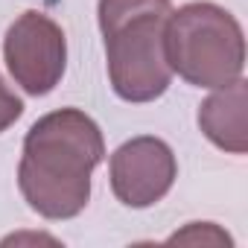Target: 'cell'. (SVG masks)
<instances>
[{"instance_id":"cell-2","label":"cell","mask_w":248,"mask_h":248,"mask_svg":"<svg viewBox=\"0 0 248 248\" xmlns=\"http://www.w3.org/2000/svg\"><path fill=\"white\" fill-rule=\"evenodd\" d=\"M170 0H99L96 21L105 38L108 79L120 99L152 102L167 93L172 70L164 53Z\"/></svg>"},{"instance_id":"cell-3","label":"cell","mask_w":248,"mask_h":248,"mask_svg":"<svg viewBox=\"0 0 248 248\" xmlns=\"http://www.w3.org/2000/svg\"><path fill=\"white\" fill-rule=\"evenodd\" d=\"M164 53L172 73L196 88H225L242 76L245 38L239 21L210 3L196 0L170 12L164 27Z\"/></svg>"},{"instance_id":"cell-6","label":"cell","mask_w":248,"mask_h":248,"mask_svg":"<svg viewBox=\"0 0 248 248\" xmlns=\"http://www.w3.org/2000/svg\"><path fill=\"white\" fill-rule=\"evenodd\" d=\"M245 114H248V85L239 76L236 82L216 88V93H210L199 105V129L222 152L245 155L248 152Z\"/></svg>"},{"instance_id":"cell-1","label":"cell","mask_w":248,"mask_h":248,"mask_svg":"<svg viewBox=\"0 0 248 248\" xmlns=\"http://www.w3.org/2000/svg\"><path fill=\"white\" fill-rule=\"evenodd\" d=\"M105 158V140L96 120L79 108H59L35 120L18 164L24 202L44 219L62 222L85 210L91 175Z\"/></svg>"},{"instance_id":"cell-8","label":"cell","mask_w":248,"mask_h":248,"mask_svg":"<svg viewBox=\"0 0 248 248\" xmlns=\"http://www.w3.org/2000/svg\"><path fill=\"white\" fill-rule=\"evenodd\" d=\"M21 114H24V102L6 88L3 76H0V132H6Z\"/></svg>"},{"instance_id":"cell-7","label":"cell","mask_w":248,"mask_h":248,"mask_svg":"<svg viewBox=\"0 0 248 248\" xmlns=\"http://www.w3.org/2000/svg\"><path fill=\"white\" fill-rule=\"evenodd\" d=\"M170 242H231V236L219 231L213 222H190V228L172 233Z\"/></svg>"},{"instance_id":"cell-4","label":"cell","mask_w":248,"mask_h":248,"mask_svg":"<svg viewBox=\"0 0 248 248\" xmlns=\"http://www.w3.org/2000/svg\"><path fill=\"white\" fill-rule=\"evenodd\" d=\"M3 59L12 79L32 96L50 93L67 67V38L62 27L44 12H24L6 30Z\"/></svg>"},{"instance_id":"cell-5","label":"cell","mask_w":248,"mask_h":248,"mask_svg":"<svg viewBox=\"0 0 248 248\" xmlns=\"http://www.w3.org/2000/svg\"><path fill=\"white\" fill-rule=\"evenodd\" d=\"M108 178L117 202L143 210L158 204L172 190L178 178V161L167 140L143 135L114 149Z\"/></svg>"}]
</instances>
